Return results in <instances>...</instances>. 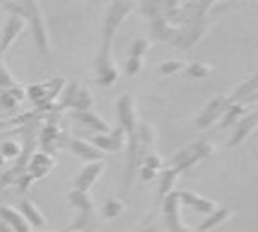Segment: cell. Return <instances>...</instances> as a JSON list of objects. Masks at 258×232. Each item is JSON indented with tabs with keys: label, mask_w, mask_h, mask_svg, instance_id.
Instances as JSON below:
<instances>
[{
	"label": "cell",
	"mask_w": 258,
	"mask_h": 232,
	"mask_svg": "<svg viewBox=\"0 0 258 232\" xmlns=\"http://www.w3.org/2000/svg\"><path fill=\"white\" fill-rule=\"evenodd\" d=\"M143 165H147V167H151V169H157V167H161V159L155 155V153H149V155H143Z\"/></svg>",
	"instance_id": "38"
},
{
	"label": "cell",
	"mask_w": 258,
	"mask_h": 232,
	"mask_svg": "<svg viewBox=\"0 0 258 232\" xmlns=\"http://www.w3.org/2000/svg\"><path fill=\"white\" fill-rule=\"evenodd\" d=\"M2 163H4V157H2V155H0V167H2Z\"/></svg>",
	"instance_id": "43"
},
{
	"label": "cell",
	"mask_w": 258,
	"mask_h": 232,
	"mask_svg": "<svg viewBox=\"0 0 258 232\" xmlns=\"http://www.w3.org/2000/svg\"><path fill=\"white\" fill-rule=\"evenodd\" d=\"M77 91H79V83H75V81H73L67 89H62V93L58 95L60 99L56 101V109H60V111H62L64 107H71V105H73V101H75Z\"/></svg>",
	"instance_id": "24"
},
{
	"label": "cell",
	"mask_w": 258,
	"mask_h": 232,
	"mask_svg": "<svg viewBox=\"0 0 258 232\" xmlns=\"http://www.w3.org/2000/svg\"><path fill=\"white\" fill-rule=\"evenodd\" d=\"M69 202L81 210V216L85 218H91L93 216V200L89 196V192H79V190H73L69 194Z\"/></svg>",
	"instance_id": "17"
},
{
	"label": "cell",
	"mask_w": 258,
	"mask_h": 232,
	"mask_svg": "<svg viewBox=\"0 0 258 232\" xmlns=\"http://www.w3.org/2000/svg\"><path fill=\"white\" fill-rule=\"evenodd\" d=\"M175 30H177V28H175V26H169V24H167V20H165V18H161V16L153 18V22H151L153 38H159V40H167V42H171V38H173Z\"/></svg>",
	"instance_id": "19"
},
{
	"label": "cell",
	"mask_w": 258,
	"mask_h": 232,
	"mask_svg": "<svg viewBox=\"0 0 258 232\" xmlns=\"http://www.w3.org/2000/svg\"><path fill=\"white\" fill-rule=\"evenodd\" d=\"M85 232H87V230H85Z\"/></svg>",
	"instance_id": "46"
},
{
	"label": "cell",
	"mask_w": 258,
	"mask_h": 232,
	"mask_svg": "<svg viewBox=\"0 0 258 232\" xmlns=\"http://www.w3.org/2000/svg\"><path fill=\"white\" fill-rule=\"evenodd\" d=\"M117 117H119V127L127 133V135H133L135 133V127H137V109H135V99L131 95H121L117 99Z\"/></svg>",
	"instance_id": "3"
},
{
	"label": "cell",
	"mask_w": 258,
	"mask_h": 232,
	"mask_svg": "<svg viewBox=\"0 0 258 232\" xmlns=\"http://www.w3.org/2000/svg\"><path fill=\"white\" fill-rule=\"evenodd\" d=\"M163 214H165V220H167V226H169L171 232H189L187 228H183L179 224V198H177L175 192H171V194L165 196Z\"/></svg>",
	"instance_id": "9"
},
{
	"label": "cell",
	"mask_w": 258,
	"mask_h": 232,
	"mask_svg": "<svg viewBox=\"0 0 258 232\" xmlns=\"http://www.w3.org/2000/svg\"><path fill=\"white\" fill-rule=\"evenodd\" d=\"M177 176H179V171L175 167H169V169L161 171V184H159V196L161 198H165L167 194H171V190H173V186L177 182Z\"/></svg>",
	"instance_id": "23"
},
{
	"label": "cell",
	"mask_w": 258,
	"mask_h": 232,
	"mask_svg": "<svg viewBox=\"0 0 258 232\" xmlns=\"http://www.w3.org/2000/svg\"><path fill=\"white\" fill-rule=\"evenodd\" d=\"M151 46H153V42L149 38H135L131 48H129V56H139L141 59L145 52L151 50Z\"/></svg>",
	"instance_id": "28"
},
{
	"label": "cell",
	"mask_w": 258,
	"mask_h": 232,
	"mask_svg": "<svg viewBox=\"0 0 258 232\" xmlns=\"http://www.w3.org/2000/svg\"><path fill=\"white\" fill-rule=\"evenodd\" d=\"M125 210V206H123V202H119V200H107L105 204H103V216L105 218H117L121 212Z\"/></svg>",
	"instance_id": "29"
},
{
	"label": "cell",
	"mask_w": 258,
	"mask_h": 232,
	"mask_svg": "<svg viewBox=\"0 0 258 232\" xmlns=\"http://www.w3.org/2000/svg\"><path fill=\"white\" fill-rule=\"evenodd\" d=\"M185 71H187V75H189L191 79H204V77H208V75L212 73V67L206 65V63L196 61V63L185 65Z\"/></svg>",
	"instance_id": "26"
},
{
	"label": "cell",
	"mask_w": 258,
	"mask_h": 232,
	"mask_svg": "<svg viewBox=\"0 0 258 232\" xmlns=\"http://www.w3.org/2000/svg\"><path fill=\"white\" fill-rule=\"evenodd\" d=\"M32 182H34V180H32V176H30L28 171H24V173H20V176L16 178V182H14V184H16V188H18L20 192H26V190H28V186H30Z\"/></svg>",
	"instance_id": "37"
},
{
	"label": "cell",
	"mask_w": 258,
	"mask_h": 232,
	"mask_svg": "<svg viewBox=\"0 0 258 232\" xmlns=\"http://www.w3.org/2000/svg\"><path fill=\"white\" fill-rule=\"evenodd\" d=\"M26 22L20 14H10L6 24H4V30H2V36H0V54L8 50V46L20 36V32L24 30Z\"/></svg>",
	"instance_id": "6"
},
{
	"label": "cell",
	"mask_w": 258,
	"mask_h": 232,
	"mask_svg": "<svg viewBox=\"0 0 258 232\" xmlns=\"http://www.w3.org/2000/svg\"><path fill=\"white\" fill-rule=\"evenodd\" d=\"M6 123H8V121H0V129H2V127H6Z\"/></svg>",
	"instance_id": "42"
},
{
	"label": "cell",
	"mask_w": 258,
	"mask_h": 232,
	"mask_svg": "<svg viewBox=\"0 0 258 232\" xmlns=\"http://www.w3.org/2000/svg\"><path fill=\"white\" fill-rule=\"evenodd\" d=\"M54 167V157L46 155L44 151L30 155V161L26 163V171L32 176V180H40L46 173H50V169Z\"/></svg>",
	"instance_id": "11"
},
{
	"label": "cell",
	"mask_w": 258,
	"mask_h": 232,
	"mask_svg": "<svg viewBox=\"0 0 258 232\" xmlns=\"http://www.w3.org/2000/svg\"><path fill=\"white\" fill-rule=\"evenodd\" d=\"M155 173H157V169H151V167H147V165H141V167H139V178H141L143 182L153 180Z\"/></svg>",
	"instance_id": "39"
},
{
	"label": "cell",
	"mask_w": 258,
	"mask_h": 232,
	"mask_svg": "<svg viewBox=\"0 0 258 232\" xmlns=\"http://www.w3.org/2000/svg\"><path fill=\"white\" fill-rule=\"evenodd\" d=\"M194 147V151L204 159V157H208V155H212L214 153V145L210 143V141H206V139H202V141H198L196 145H191Z\"/></svg>",
	"instance_id": "34"
},
{
	"label": "cell",
	"mask_w": 258,
	"mask_h": 232,
	"mask_svg": "<svg viewBox=\"0 0 258 232\" xmlns=\"http://www.w3.org/2000/svg\"><path fill=\"white\" fill-rule=\"evenodd\" d=\"M75 117H77L85 127H89V129L95 131V133H107V131H109V123H107L103 117H99L97 113H93V111H75Z\"/></svg>",
	"instance_id": "15"
},
{
	"label": "cell",
	"mask_w": 258,
	"mask_h": 232,
	"mask_svg": "<svg viewBox=\"0 0 258 232\" xmlns=\"http://www.w3.org/2000/svg\"><path fill=\"white\" fill-rule=\"evenodd\" d=\"M6 6L10 8L12 14H20L24 18V22L30 24V30H32V36H34V42L38 46V50L42 54L48 52L50 44H48V28H46V22H44V16L36 4V0H18L16 2H6Z\"/></svg>",
	"instance_id": "1"
},
{
	"label": "cell",
	"mask_w": 258,
	"mask_h": 232,
	"mask_svg": "<svg viewBox=\"0 0 258 232\" xmlns=\"http://www.w3.org/2000/svg\"><path fill=\"white\" fill-rule=\"evenodd\" d=\"M0 107L6 109V111H12L18 107V103L8 95V91H0Z\"/></svg>",
	"instance_id": "35"
},
{
	"label": "cell",
	"mask_w": 258,
	"mask_h": 232,
	"mask_svg": "<svg viewBox=\"0 0 258 232\" xmlns=\"http://www.w3.org/2000/svg\"><path fill=\"white\" fill-rule=\"evenodd\" d=\"M95 105V97L93 93L87 89V87H79L77 95H75V101H73V109L75 111H91V107Z\"/></svg>",
	"instance_id": "22"
},
{
	"label": "cell",
	"mask_w": 258,
	"mask_h": 232,
	"mask_svg": "<svg viewBox=\"0 0 258 232\" xmlns=\"http://www.w3.org/2000/svg\"><path fill=\"white\" fill-rule=\"evenodd\" d=\"M103 169H105L103 161H91V163H87V165L81 169V173L77 176V180H75V190H79V192H89V190L93 188V184L101 178Z\"/></svg>",
	"instance_id": "7"
},
{
	"label": "cell",
	"mask_w": 258,
	"mask_h": 232,
	"mask_svg": "<svg viewBox=\"0 0 258 232\" xmlns=\"http://www.w3.org/2000/svg\"><path fill=\"white\" fill-rule=\"evenodd\" d=\"M256 121H258V115H256V109H252L246 117H242L240 121H238V127H236V131H234V135H232V139L228 141V147H236V145H240L254 129H256Z\"/></svg>",
	"instance_id": "12"
},
{
	"label": "cell",
	"mask_w": 258,
	"mask_h": 232,
	"mask_svg": "<svg viewBox=\"0 0 258 232\" xmlns=\"http://www.w3.org/2000/svg\"><path fill=\"white\" fill-rule=\"evenodd\" d=\"M256 97H258V79H256V75H252L250 79L242 81L226 101L228 103H240V105H246V103L254 105Z\"/></svg>",
	"instance_id": "4"
},
{
	"label": "cell",
	"mask_w": 258,
	"mask_h": 232,
	"mask_svg": "<svg viewBox=\"0 0 258 232\" xmlns=\"http://www.w3.org/2000/svg\"><path fill=\"white\" fill-rule=\"evenodd\" d=\"M12 85H16V79L12 77V73L8 71V67L4 65L2 54H0V89L6 91V89H10Z\"/></svg>",
	"instance_id": "30"
},
{
	"label": "cell",
	"mask_w": 258,
	"mask_h": 232,
	"mask_svg": "<svg viewBox=\"0 0 258 232\" xmlns=\"http://www.w3.org/2000/svg\"><path fill=\"white\" fill-rule=\"evenodd\" d=\"M133 8V2L129 0H115L105 16V36H103V46L101 50L103 52H111V40H113V34L117 30V26L125 20V16L131 12Z\"/></svg>",
	"instance_id": "2"
},
{
	"label": "cell",
	"mask_w": 258,
	"mask_h": 232,
	"mask_svg": "<svg viewBox=\"0 0 258 232\" xmlns=\"http://www.w3.org/2000/svg\"><path fill=\"white\" fill-rule=\"evenodd\" d=\"M181 69H185V65L181 61H165V63L159 65V73L161 75H173V73H177Z\"/></svg>",
	"instance_id": "32"
},
{
	"label": "cell",
	"mask_w": 258,
	"mask_h": 232,
	"mask_svg": "<svg viewBox=\"0 0 258 232\" xmlns=\"http://www.w3.org/2000/svg\"><path fill=\"white\" fill-rule=\"evenodd\" d=\"M6 91H8V95H10L16 103H20L22 99H26V91H24V87H22V85H18V83H16V85H12V87H10V89H6Z\"/></svg>",
	"instance_id": "36"
},
{
	"label": "cell",
	"mask_w": 258,
	"mask_h": 232,
	"mask_svg": "<svg viewBox=\"0 0 258 232\" xmlns=\"http://www.w3.org/2000/svg\"><path fill=\"white\" fill-rule=\"evenodd\" d=\"M0 232H12V230H10V226H8L4 220H0Z\"/></svg>",
	"instance_id": "41"
},
{
	"label": "cell",
	"mask_w": 258,
	"mask_h": 232,
	"mask_svg": "<svg viewBox=\"0 0 258 232\" xmlns=\"http://www.w3.org/2000/svg\"><path fill=\"white\" fill-rule=\"evenodd\" d=\"M24 91H26V97H28L32 103H36V105L46 99V87H44V83L28 85V87H24Z\"/></svg>",
	"instance_id": "27"
},
{
	"label": "cell",
	"mask_w": 258,
	"mask_h": 232,
	"mask_svg": "<svg viewBox=\"0 0 258 232\" xmlns=\"http://www.w3.org/2000/svg\"><path fill=\"white\" fill-rule=\"evenodd\" d=\"M135 139L145 147V145H153L155 143V137H157V133H155V127L151 125V123H145V121H141V123H137V127H135Z\"/></svg>",
	"instance_id": "21"
},
{
	"label": "cell",
	"mask_w": 258,
	"mask_h": 232,
	"mask_svg": "<svg viewBox=\"0 0 258 232\" xmlns=\"http://www.w3.org/2000/svg\"><path fill=\"white\" fill-rule=\"evenodd\" d=\"M67 147L73 155H77L81 159H87L89 163L91 161H103V151L97 149L93 143H89L85 139H71V141H67Z\"/></svg>",
	"instance_id": "10"
},
{
	"label": "cell",
	"mask_w": 258,
	"mask_h": 232,
	"mask_svg": "<svg viewBox=\"0 0 258 232\" xmlns=\"http://www.w3.org/2000/svg\"><path fill=\"white\" fill-rule=\"evenodd\" d=\"M177 198H179V202H183V204H187V206H191L194 210L204 212V214H210V212L216 210V202H214V200H208V198H204V196H200V194L179 192Z\"/></svg>",
	"instance_id": "13"
},
{
	"label": "cell",
	"mask_w": 258,
	"mask_h": 232,
	"mask_svg": "<svg viewBox=\"0 0 258 232\" xmlns=\"http://www.w3.org/2000/svg\"><path fill=\"white\" fill-rule=\"evenodd\" d=\"M18 212H20V216L28 222V226H32V228H42L44 226V216H42V212L32 204V202H28V200H22L20 204H18Z\"/></svg>",
	"instance_id": "16"
},
{
	"label": "cell",
	"mask_w": 258,
	"mask_h": 232,
	"mask_svg": "<svg viewBox=\"0 0 258 232\" xmlns=\"http://www.w3.org/2000/svg\"><path fill=\"white\" fill-rule=\"evenodd\" d=\"M230 208H216L214 212H210V216L198 226V232H206V230H212V228H216V226H220V224H224L228 218H230Z\"/></svg>",
	"instance_id": "18"
},
{
	"label": "cell",
	"mask_w": 258,
	"mask_h": 232,
	"mask_svg": "<svg viewBox=\"0 0 258 232\" xmlns=\"http://www.w3.org/2000/svg\"><path fill=\"white\" fill-rule=\"evenodd\" d=\"M141 69H143V59H139V56H129V59L125 61V73H127V75H137Z\"/></svg>",
	"instance_id": "33"
},
{
	"label": "cell",
	"mask_w": 258,
	"mask_h": 232,
	"mask_svg": "<svg viewBox=\"0 0 258 232\" xmlns=\"http://www.w3.org/2000/svg\"><path fill=\"white\" fill-rule=\"evenodd\" d=\"M216 0H198V8H200V16H204L206 10H210V6L214 4Z\"/></svg>",
	"instance_id": "40"
},
{
	"label": "cell",
	"mask_w": 258,
	"mask_h": 232,
	"mask_svg": "<svg viewBox=\"0 0 258 232\" xmlns=\"http://www.w3.org/2000/svg\"><path fill=\"white\" fill-rule=\"evenodd\" d=\"M117 79H119V71H117V67H115V65H111V67H107V69L97 71V83H99V85H103V87H111Z\"/></svg>",
	"instance_id": "25"
},
{
	"label": "cell",
	"mask_w": 258,
	"mask_h": 232,
	"mask_svg": "<svg viewBox=\"0 0 258 232\" xmlns=\"http://www.w3.org/2000/svg\"><path fill=\"white\" fill-rule=\"evenodd\" d=\"M89 2H99V0H89Z\"/></svg>",
	"instance_id": "44"
},
{
	"label": "cell",
	"mask_w": 258,
	"mask_h": 232,
	"mask_svg": "<svg viewBox=\"0 0 258 232\" xmlns=\"http://www.w3.org/2000/svg\"><path fill=\"white\" fill-rule=\"evenodd\" d=\"M20 153H22V147L16 141H4L2 147H0L2 157H20Z\"/></svg>",
	"instance_id": "31"
},
{
	"label": "cell",
	"mask_w": 258,
	"mask_h": 232,
	"mask_svg": "<svg viewBox=\"0 0 258 232\" xmlns=\"http://www.w3.org/2000/svg\"><path fill=\"white\" fill-rule=\"evenodd\" d=\"M244 113H246L244 105H240V103H228L226 111H224L222 117H220V127H228V125H232V123H238V121L244 117Z\"/></svg>",
	"instance_id": "20"
},
{
	"label": "cell",
	"mask_w": 258,
	"mask_h": 232,
	"mask_svg": "<svg viewBox=\"0 0 258 232\" xmlns=\"http://www.w3.org/2000/svg\"><path fill=\"white\" fill-rule=\"evenodd\" d=\"M0 220H4L12 232H30L28 222L20 216V212H16L10 206H0Z\"/></svg>",
	"instance_id": "14"
},
{
	"label": "cell",
	"mask_w": 258,
	"mask_h": 232,
	"mask_svg": "<svg viewBox=\"0 0 258 232\" xmlns=\"http://www.w3.org/2000/svg\"><path fill=\"white\" fill-rule=\"evenodd\" d=\"M0 190H2V184H0Z\"/></svg>",
	"instance_id": "45"
},
{
	"label": "cell",
	"mask_w": 258,
	"mask_h": 232,
	"mask_svg": "<svg viewBox=\"0 0 258 232\" xmlns=\"http://www.w3.org/2000/svg\"><path fill=\"white\" fill-rule=\"evenodd\" d=\"M226 107H228V101H226V97H214L206 107H204V111L200 113V117L196 119V125L198 127H208V125H212L216 119H220L222 117V113L226 111Z\"/></svg>",
	"instance_id": "8"
},
{
	"label": "cell",
	"mask_w": 258,
	"mask_h": 232,
	"mask_svg": "<svg viewBox=\"0 0 258 232\" xmlns=\"http://www.w3.org/2000/svg\"><path fill=\"white\" fill-rule=\"evenodd\" d=\"M125 135L127 133L121 127H117L113 131L109 129L107 133H97L93 137V145L97 149H101V151H119L123 147V143H125Z\"/></svg>",
	"instance_id": "5"
}]
</instances>
